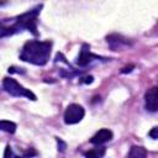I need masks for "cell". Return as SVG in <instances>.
Returning a JSON list of instances; mask_svg holds the SVG:
<instances>
[{
  "instance_id": "obj_1",
  "label": "cell",
  "mask_w": 158,
  "mask_h": 158,
  "mask_svg": "<svg viewBox=\"0 0 158 158\" xmlns=\"http://www.w3.org/2000/svg\"><path fill=\"white\" fill-rule=\"evenodd\" d=\"M51 48L49 41H28L22 47L20 59L35 65H44L49 59Z\"/></svg>"
},
{
  "instance_id": "obj_2",
  "label": "cell",
  "mask_w": 158,
  "mask_h": 158,
  "mask_svg": "<svg viewBox=\"0 0 158 158\" xmlns=\"http://www.w3.org/2000/svg\"><path fill=\"white\" fill-rule=\"evenodd\" d=\"M41 9H42V5H38L33 7L32 10L17 16L15 23L11 26L12 33L22 31V30H28L33 35H37V17L41 12Z\"/></svg>"
},
{
  "instance_id": "obj_3",
  "label": "cell",
  "mask_w": 158,
  "mask_h": 158,
  "mask_svg": "<svg viewBox=\"0 0 158 158\" xmlns=\"http://www.w3.org/2000/svg\"><path fill=\"white\" fill-rule=\"evenodd\" d=\"M2 88L6 93H9L10 95L12 96H16V98H21V96H25L30 100H36V95L30 90V89H26L25 86H22L20 83H17L15 79L12 78H4L2 80Z\"/></svg>"
},
{
  "instance_id": "obj_4",
  "label": "cell",
  "mask_w": 158,
  "mask_h": 158,
  "mask_svg": "<svg viewBox=\"0 0 158 158\" xmlns=\"http://www.w3.org/2000/svg\"><path fill=\"white\" fill-rule=\"evenodd\" d=\"M85 110L79 104H70L64 111V122L67 125H75L84 118Z\"/></svg>"
},
{
  "instance_id": "obj_5",
  "label": "cell",
  "mask_w": 158,
  "mask_h": 158,
  "mask_svg": "<svg viewBox=\"0 0 158 158\" xmlns=\"http://www.w3.org/2000/svg\"><path fill=\"white\" fill-rule=\"evenodd\" d=\"M157 86H152L146 91L144 95V102H146V109L151 112H156L158 109V100H157Z\"/></svg>"
},
{
  "instance_id": "obj_6",
  "label": "cell",
  "mask_w": 158,
  "mask_h": 158,
  "mask_svg": "<svg viewBox=\"0 0 158 158\" xmlns=\"http://www.w3.org/2000/svg\"><path fill=\"white\" fill-rule=\"evenodd\" d=\"M106 42L109 43V46H110V47H111V49H114V51L121 49V48L127 47V46H130V44H131V43H130V41H128L127 38H123L122 36L116 35V33L107 36V37H106Z\"/></svg>"
},
{
  "instance_id": "obj_7",
  "label": "cell",
  "mask_w": 158,
  "mask_h": 158,
  "mask_svg": "<svg viewBox=\"0 0 158 158\" xmlns=\"http://www.w3.org/2000/svg\"><path fill=\"white\" fill-rule=\"evenodd\" d=\"M98 58H99L98 56H95V54H93V53L90 52V47H89L88 44H83L81 51H80V53H79V56H78L77 63H78L80 67H85V65H88L93 59H98Z\"/></svg>"
},
{
  "instance_id": "obj_8",
  "label": "cell",
  "mask_w": 158,
  "mask_h": 158,
  "mask_svg": "<svg viewBox=\"0 0 158 158\" xmlns=\"http://www.w3.org/2000/svg\"><path fill=\"white\" fill-rule=\"evenodd\" d=\"M112 131H110L109 128H101L90 139V142L93 144H102L107 141H111L112 139Z\"/></svg>"
},
{
  "instance_id": "obj_9",
  "label": "cell",
  "mask_w": 158,
  "mask_h": 158,
  "mask_svg": "<svg viewBox=\"0 0 158 158\" xmlns=\"http://www.w3.org/2000/svg\"><path fill=\"white\" fill-rule=\"evenodd\" d=\"M128 157H135V158H144L147 156V151L143 147H138V146H133L131 148V151L127 154Z\"/></svg>"
},
{
  "instance_id": "obj_10",
  "label": "cell",
  "mask_w": 158,
  "mask_h": 158,
  "mask_svg": "<svg viewBox=\"0 0 158 158\" xmlns=\"http://www.w3.org/2000/svg\"><path fill=\"white\" fill-rule=\"evenodd\" d=\"M0 131L7 132V133H14L16 131V123H14L12 121H0Z\"/></svg>"
},
{
  "instance_id": "obj_11",
  "label": "cell",
  "mask_w": 158,
  "mask_h": 158,
  "mask_svg": "<svg viewBox=\"0 0 158 158\" xmlns=\"http://www.w3.org/2000/svg\"><path fill=\"white\" fill-rule=\"evenodd\" d=\"M105 154V148H100V149H94V151H89V152H85L84 156L85 157H102Z\"/></svg>"
},
{
  "instance_id": "obj_12",
  "label": "cell",
  "mask_w": 158,
  "mask_h": 158,
  "mask_svg": "<svg viewBox=\"0 0 158 158\" xmlns=\"http://www.w3.org/2000/svg\"><path fill=\"white\" fill-rule=\"evenodd\" d=\"M11 35H14L11 27H6L2 23H0V38L6 37V36H11Z\"/></svg>"
},
{
  "instance_id": "obj_13",
  "label": "cell",
  "mask_w": 158,
  "mask_h": 158,
  "mask_svg": "<svg viewBox=\"0 0 158 158\" xmlns=\"http://www.w3.org/2000/svg\"><path fill=\"white\" fill-rule=\"evenodd\" d=\"M11 156H14L12 154V151H11V147L10 146H6V149L4 152V157H11Z\"/></svg>"
},
{
  "instance_id": "obj_14",
  "label": "cell",
  "mask_w": 158,
  "mask_h": 158,
  "mask_svg": "<svg viewBox=\"0 0 158 158\" xmlns=\"http://www.w3.org/2000/svg\"><path fill=\"white\" fill-rule=\"evenodd\" d=\"M157 130H158L157 127H153V128H152V131L148 133V135H149V136H151L153 139H157Z\"/></svg>"
},
{
  "instance_id": "obj_15",
  "label": "cell",
  "mask_w": 158,
  "mask_h": 158,
  "mask_svg": "<svg viewBox=\"0 0 158 158\" xmlns=\"http://www.w3.org/2000/svg\"><path fill=\"white\" fill-rule=\"evenodd\" d=\"M57 142H58V147H60V148H58V149H60V151H64V148H65V143L60 139V138H57Z\"/></svg>"
},
{
  "instance_id": "obj_16",
  "label": "cell",
  "mask_w": 158,
  "mask_h": 158,
  "mask_svg": "<svg viewBox=\"0 0 158 158\" xmlns=\"http://www.w3.org/2000/svg\"><path fill=\"white\" fill-rule=\"evenodd\" d=\"M132 68H133V65L126 67V68H123V69H122V73H127V72H131V70H132Z\"/></svg>"
},
{
  "instance_id": "obj_17",
  "label": "cell",
  "mask_w": 158,
  "mask_h": 158,
  "mask_svg": "<svg viewBox=\"0 0 158 158\" xmlns=\"http://www.w3.org/2000/svg\"><path fill=\"white\" fill-rule=\"evenodd\" d=\"M36 154H37L36 152H30V151H28V152H25V153H23V156H25V157H27V156H36Z\"/></svg>"
},
{
  "instance_id": "obj_18",
  "label": "cell",
  "mask_w": 158,
  "mask_h": 158,
  "mask_svg": "<svg viewBox=\"0 0 158 158\" xmlns=\"http://www.w3.org/2000/svg\"><path fill=\"white\" fill-rule=\"evenodd\" d=\"M5 2H6V1H5V0H2V1H0V5H2V4H5Z\"/></svg>"
}]
</instances>
